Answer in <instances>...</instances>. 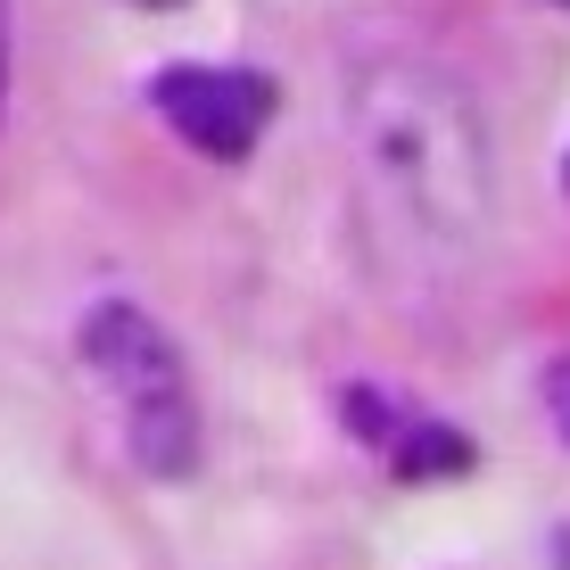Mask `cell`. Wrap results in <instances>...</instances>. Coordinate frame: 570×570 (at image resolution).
<instances>
[{
    "mask_svg": "<svg viewBox=\"0 0 570 570\" xmlns=\"http://www.w3.org/2000/svg\"><path fill=\"white\" fill-rule=\"evenodd\" d=\"M347 166L364 224L397 257L471 265L497 232V149L463 75L439 58H364L347 83Z\"/></svg>",
    "mask_w": 570,
    "mask_h": 570,
    "instance_id": "6da1fadb",
    "label": "cell"
},
{
    "mask_svg": "<svg viewBox=\"0 0 570 570\" xmlns=\"http://www.w3.org/2000/svg\"><path fill=\"white\" fill-rule=\"evenodd\" d=\"M75 347L125 414V455L149 480H190L199 471V405H190V372L174 331L132 298H100L75 331Z\"/></svg>",
    "mask_w": 570,
    "mask_h": 570,
    "instance_id": "7a4b0ae2",
    "label": "cell"
},
{
    "mask_svg": "<svg viewBox=\"0 0 570 570\" xmlns=\"http://www.w3.org/2000/svg\"><path fill=\"white\" fill-rule=\"evenodd\" d=\"M149 100L190 149H207V157H248L257 132L273 125V83L248 75V67H166L149 83Z\"/></svg>",
    "mask_w": 570,
    "mask_h": 570,
    "instance_id": "3957f363",
    "label": "cell"
},
{
    "mask_svg": "<svg viewBox=\"0 0 570 570\" xmlns=\"http://www.w3.org/2000/svg\"><path fill=\"white\" fill-rule=\"evenodd\" d=\"M554 414L570 422V372H554ZM562 439H570V430H562Z\"/></svg>",
    "mask_w": 570,
    "mask_h": 570,
    "instance_id": "277c9868",
    "label": "cell"
},
{
    "mask_svg": "<svg viewBox=\"0 0 570 570\" xmlns=\"http://www.w3.org/2000/svg\"><path fill=\"white\" fill-rule=\"evenodd\" d=\"M141 9H183V0H141Z\"/></svg>",
    "mask_w": 570,
    "mask_h": 570,
    "instance_id": "5b68a950",
    "label": "cell"
}]
</instances>
